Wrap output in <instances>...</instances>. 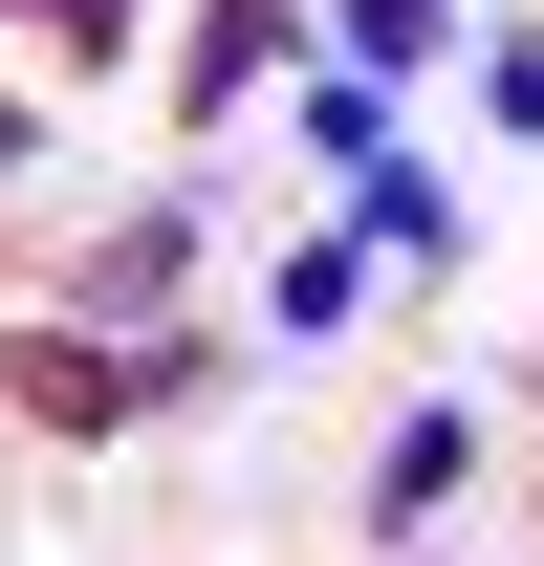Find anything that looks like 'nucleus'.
I'll return each mask as SVG.
<instances>
[{
  "label": "nucleus",
  "instance_id": "nucleus-1",
  "mask_svg": "<svg viewBox=\"0 0 544 566\" xmlns=\"http://www.w3.org/2000/svg\"><path fill=\"white\" fill-rule=\"evenodd\" d=\"M0 392H22L44 436H109V415H175V392H197V349H87V327H44Z\"/></svg>",
  "mask_w": 544,
  "mask_h": 566
},
{
  "label": "nucleus",
  "instance_id": "nucleus-3",
  "mask_svg": "<svg viewBox=\"0 0 544 566\" xmlns=\"http://www.w3.org/2000/svg\"><path fill=\"white\" fill-rule=\"evenodd\" d=\"M175 262H197V218H175V197H153V218H109V240H87V327L175 305Z\"/></svg>",
  "mask_w": 544,
  "mask_h": 566
},
{
  "label": "nucleus",
  "instance_id": "nucleus-2",
  "mask_svg": "<svg viewBox=\"0 0 544 566\" xmlns=\"http://www.w3.org/2000/svg\"><path fill=\"white\" fill-rule=\"evenodd\" d=\"M458 480H479V415H458V392H436V415H393V458H370V545H414Z\"/></svg>",
  "mask_w": 544,
  "mask_h": 566
},
{
  "label": "nucleus",
  "instance_id": "nucleus-4",
  "mask_svg": "<svg viewBox=\"0 0 544 566\" xmlns=\"http://www.w3.org/2000/svg\"><path fill=\"white\" fill-rule=\"evenodd\" d=\"M283 44H305V0H218V22H197V66H175V109H240Z\"/></svg>",
  "mask_w": 544,
  "mask_h": 566
}]
</instances>
